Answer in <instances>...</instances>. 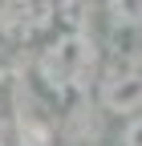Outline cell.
Returning a JSON list of instances; mask_svg holds the SVG:
<instances>
[{"label": "cell", "mask_w": 142, "mask_h": 146, "mask_svg": "<svg viewBox=\"0 0 142 146\" xmlns=\"http://www.w3.org/2000/svg\"><path fill=\"white\" fill-rule=\"evenodd\" d=\"M33 77L53 102H77L98 77V53L85 33H53L37 45Z\"/></svg>", "instance_id": "6da1fadb"}, {"label": "cell", "mask_w": 142, "mask_h": 146, "mask_svg": "<svg viewBox=\"0 0 142 146\" xmlns=\"http://www.w3.org/2000/svg\"><path fill=\"white\" fill-rule=\"evenodd\" d=\"M94 89H98V102H102L106 114H114V118L142 114V45L122 49L110 61H102Z\"/></svg>", "instance_id": "7a4b0ae2"}, {"label": "cell", "mask_w": 142, "mask_h": 146, "mask_svg": "<svg viewBox=\"0 0 142 146\" xmlns=\"http://www.w3.org/2000/svg\"><path fill=\"white\" fill-rule=\"evenodd\" d=\"M57 33V0H0V36L12 45H45Z\"/></svg>", "instance_id": "3957f363"}, {"label": "cell", "mask_w": 142, "mask_h": 146, "mask_svg": "<svg viewBox=\"0 0 142 146\" xmlns=\"http://www.w3.org/2000/svg\"><path fill=\"white\" fill-rule=\"evenodd\" d=\"M110 29H142V0H106Z\"/></svg>", "instance_id": "277c9868"}, {"label": "cell", "mask_w": 142, "mask_h": 146, "mask_svg": "<svg viewBox=\"0 0 142 146\" xmlns=\"http://www.w3.org/2000/svg\"><path fill=\"white\" fill-rule=\"evenodd\" d=\"M122 146H142V114L126 118V126H122Z\"/></svg>", "instance_id": "5b68a950"}]
</instances>
